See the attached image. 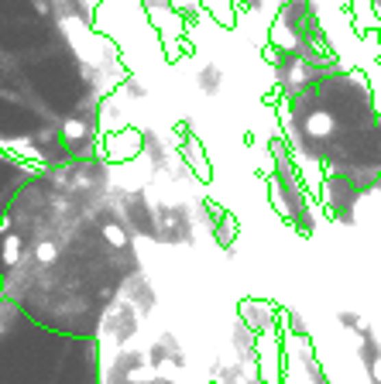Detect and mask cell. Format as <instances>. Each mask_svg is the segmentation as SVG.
Segmentation results:
<instances>
[{
	"mask_svg": "<svg viewBox=\"0 0 381 384\" xmlns=\"http://www.w3.org/2000/svg\"><path fill=\"white\" fill-rule=\"evenodd\" d=\"M52 254H56V251H52V247H49V244H42V247H38V257H42V261H49V257H52Z\"/></svg>",
	"mask_w": 381,
	"mask_h": 384,
	"instance_id": "obj_1",
	"label": "cell"
}]
</instances>
